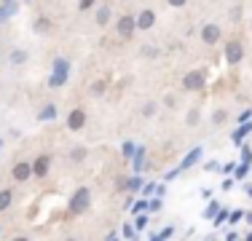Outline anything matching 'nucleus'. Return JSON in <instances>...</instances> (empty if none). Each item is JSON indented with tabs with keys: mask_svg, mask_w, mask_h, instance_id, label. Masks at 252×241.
Segmentation results:
<instances>
[{
	"mask_svg": "<svg viewBox=\"0 0 252 241\" xmlns=\"http://www.w3.org/2000/svg\"><path fill=\"white\" fill-rule=\"evenodd\" d=\"M145 209H148V201H137V204H134V212H137V214H142Z\"/></svg>",
	"mask_w": 252,
	"mask_h": 241,
	"instance_id": "7c9ffc66",
	"label": "nucleus"
},
{
	"mask_svg": "<svg viewBox=\"0 0 252 241\" xmlns=\"http://www.w3.org/2000/svg\"><path fill=\"white\" fill-rule=\"evenodd\" d=\"M16 11V3H5V5H0V22L3 19H8L11 14Z\"/></svg>",
	"mask_w": 252,
	"mask_h": 241,
	"instance_id": "f3484780",
	"label": "nucleus"
},
{
	"mask_svg": "<svg viewBox=\"0 0 252 241\" xmlns=\"http://www.w3.org/2000/svg\"><path fill=\"white\" fill-rule=\"evenodd\" d=\"M204 83H207V78H204L201 70H193L183 78V86L188 89V91H199V89H204Z\"/></svg>",
	"mask_w": 252,
	"mask_h": 241,
	"instance_id": "20e7f679",
	"label": "nucleus"
},
{
	"mask_svg": "<svg viewBox=\"0 0 252 241\" xmlns=\"http://www.w3.org/2000/svg\"><path fill=\"white\" fill-rule=\"evenodd\" d=\"M67 78H70V62H67V59H62V57H57V59H54V72L49 78V86L59 89V86L67 83Z\"/></svg>",
	"mask_w": 252,
	"mask_h": 241,
	"instance_id": "f03ea898",
	"label": "nucleus"
},
{
	"mask_svg": "<svg viewBox=\"0 0 252 241\" xmlns=\"http://www.w3.org/2000/svg\"><path fill=\"white\" fill-rule=\"evenodd\" d=\"M220 35H223V32H220L218 24H204V27H201V40H204V43H209V46L218 43Z\"/></svg>",
	"mask_w": 252,
	"mask_h": 241,
	"instance_id": "423d86ee",
	"label": "nucleus"
},
{
	"mask_svg": "<svg viewBox=\"0 0 252 241\" xmlns=\"http://www.w3.org/2000/svg\"><path fill=\"white\" fill-rule=\"evenodd\" d=\"M199 158H201V148H193V150H190V153L183 158V164H180V172H183V169H190Z\"/></svg>",
	"mask_w": 252,
	"mask_h": 241,
	"instance_id": "9b49d317",
	"label": "nucleus"
},
{
	"mask_svg": "<svg viewBox=\"0 0 252 241\" xmlns=\"http://www.w3.org/2000/svg\"><path fill=\"white\" fill-rule=\"evenodd\" d=\"M11 62H14V64H25L27 62V51H22V48L11 51Z\"/></svg>",
	"mask_w": 252,
	"mask_h": 241,
	"instance_id": "dca6fc26",
	"label": "nucleus"
},
{
	"mask_svg": "<svg viewBox=\"0 0 252 241\" xmlns=\"http://www.w3.org/2000/svg\"><path fill=\"white\" fill-rule=\"evenodd\" d=\"M49 164H51L49 155H38V158L32 161V174L35 177H46V174H49Z\"/></svg>",
	"mask_w": 252,
	"mask_h": 241,
	"instance_id": "6e6552de",
	"label": "nucleus"
},
{
	"mask_svg": "<svg viewBox=\"0 0 252 241\" xmlns=\"http://www.w3.org/2000/svg\"><path fill=\"white\" fill-rule=\"evenodd\" d=\"M11 201H14V190L3 188V190H0V212H5V209L11 207Z\"/></svg>",
	"mask_w": 252,
	"mask_h": 241,
	"instance_id": "f8f14e48",
	"label": "nucleus"
},
{
	"mask_svg": "<svg viewBox=\"0 0 252 241\" xmlns=\"http://www.w3.org/2000/svg\"><path fill=\"white\" fill-rule=\"evenodd\" d=\"M153 24H156L153 11H140V14H137V30H151Z\"/></svg>",
	"mask_w": 252,
	"mask_h": 241,
	"instance_id": "9d476101",
	"label": "nucleus"
},
{
	"mask_svg": "<svg viewBox=\"0 0 252 241\" xmlns=\"http://www.w3.org/2000/svg\"><path fill=\"white\" fill-rule=\"evenodd\" d=\"M54 116H57V107H54V105H46L43 110H40V116H38V118H40V120H51Z\"/></svg>",
	"mask_w": 252,
	"mask_h": 241,
	"instance_id": "a211bd4d",
	"label": "nucleus"
},
{
	"mask_svg": "<svg viewBox=\"0 0 252 241\" xmlns=\"http://www.w3.org/2000/svg\"><path fill=\"white\" fill-rule=\"evenodd\" d=\"M126 188H129V190H140V188H142V180H140V177L126 180Z\"/></svg>",
	"mask_w": 252,
	"mask_h": 241,
	"instance_id": "aec40b11",
	"label": "nucleus"
},
{
	"mask_svg": "<svg viewBox=\"0 0 252 241\" xmlns=\"http://www.w3.org/2000/svg\"><path fill=\"white\" fill-rule=\"evenodd\" d=\"M244 241H252V233H247V239H244Z\"/></svg>",
	"mask_w": 252,
	"mask_h": 241,
	"instance_id": "09e8293b",
	"label": "nucleus"
},
{
	"mask_svg": "<svg viewBox=\"0 0 252 241\" xmlns=\"http://www.w3.org/2000/svg\"><path fill=\"white\" fill-rule=\"evenodd\" d=\"M78 5H81V11H89V8H92V5H94V0H81V3H78Z\"/></svg>",
	"mask_w": 252,
	"mask_h": 241,
	"instance_id": "c9c22d12",
	"label": "nucleus"
},
{
	"mask_svg": "<svg viewBox=\"0 0 252 241\" xmlns=\"http://www.w3.org/2000/svg\"><path fill=\"white\" fill-rule=\"evenodd\" d=\"M131 169H134V172H142V169H145V148H137V153H134V164H131Z\"/></svg>",
	"mask_w": 252,
	"mask_h": 241,
	"instance_id": "4468645a",
	"label": "nucleus"
},
{
	"mask_svg": "<svg viewBox=\"0 0 252 241\" xmlns=\"http://www.w3.org/2000/svg\"><path fill=\"white\" fill-rule=\"evenodd\" d=\"M67 241H75V239H67Z\"/></svg>",
	"mask_w": 252,
	"mask_h": 241,
	"instance_id": "3c124183",
	"label": "nucleus"
},
{
	"mask_svg": "<svg viewBox=\"0 0 252 241\" xmlns=\"http://www.w3.org/2000/svg\"><path fill=\"white\" fill-rule=\"evenodd\" d=\"M0 148H3V140H0Z\"/></svg>",
	"mask_w": 252,
	"mask_h": 241,
	"instance_id": "8fccbe9b",
	"label": "nucleus"
},
{
	"mask_svg": "<svg viewBox=\"0 0 252 241\" xmlns=\"http://www.w3.org/2000/svg\"><path fill=\"white\" fill-rule=\"evenodd\" d=\"M242 217H244V212H242V209H236L233 214H228V220H231V225H233V222H239Z\"/></svg>",
	"mask_w": 252,
	"mask_h": 241,
	"instance_id": "cd10ccee",
	"label": "nucleus"
},
{
	"mask_svg": "<svg viewBox=\"0 0 252 241\" xmlns=\"http://www.w3.org/2000/svg\"><path fill=\"white\" fill-rule=\"evenodd\" d=\"M242 164H247V166L252 164V150H250V148L242 150Z\"/></svg>",
	"mask_w": 252,
	"mask_h": 241,
	"instance_id": "a878e982",
	"label": "nucleus"
},
{
	"mask_svg": "<svg viewBox=\"0 0 252 241\" xmlns=\"http://www.w3.org/2000/svg\"><path fill=\"white\" fill-rule=\"evenodd\" d=\"M161 209V198H151L148 201V212H158Z\"/></svg>",
	"mask_w": 252,
	"mask_h": 241,
	"instance_id": "393cba45",
	"label": "nucleus"
},
{
	"mask_svg": "<svg viewBox=\"0 0 252 241\" xmlns=\"http://www.w3.org/2000/svg\"><path fill=\"white\" fill-rule=\"evenodd\" d=\"M151 241H164V239H161V236H151Z\"/></svg>",
	"mask_w": 252,
	"mask_h": 241,
	"instance_id": "de8ad7c7",
	"label": "nucleus"
},
{
	"mask_svg": "<svg viewBox=\"0 0 252 241\" xmlns=\"http://www.w3.org/2000/svg\"><path fill=\"white\" fill-rule=\"evenodd\" d=\"M11 241H30V239H27V236H14Z\"/></svg>",
	"mask_w": 252,
	"mask_h": 241,
	"instance_id": "c03bdc74",
	"label": "nucleus"
},
{
	"mask_svg": "<svg viewBox=\"0 0 252 241\" xmlns=\"http://www.w3.org/2000/svg\"><path fill=\"white\" fill-rule=\"evenodd\" d=\"M35 30H49V22H46V19H38V22H35Z\"/></svg>",
	"mask_w": 252,
	"mask_h": 241,
	"instance_id": "e433bc0d",
	"label": "nucleus"
},
{
	"mask_svg": "<svg viewBox=\"0 0 252 241\" xmlns=\"http://www.w3.org/2000/svg\"><path fill=\"white\" fill-rule=\"evenodd\" d=\"M228 217V212H218V217H215V225H220V222H223Z\"/></svg>",
	"mask_w": 252,
	"mask_h": 241,
	"instance_id": "58836bf2",
	"label": "nucleus"
},
{
	"mask_svg": "<svg viewBox=\"0 0 252 241\" xmlns=\"http://www.w3.org/2000/svg\"><path fill=\"white\" fill-rule=\"evenodd\" d=\"M30 177H32V164L19 161V164L14 166V180H16V182H27Z\"/></svg>",
	"mask_w": 252,
	"mask_h": 241,
	"instance_id": "0eeeda50",
	"label": "nucleus"
},
{
	"mask_svg": "<svg viewBox=\"0 0 252 241\" xmlns=\"http://www.w3.org/2000/svg\"><path fill=\"white\" fill-rule=\"evenodd\" d=\"M134 153H137L134 142H124V155H126V158H134Z\"/></svg>",
	"mask_w": 252,
	"mask_h": 241,
	"instance_id": "5701e85b",
	"label": "nucleus"
},
{
	"mask_svg": "<svg viewBox=\"0 0 252 241\" xmlns=\"http://www.w3.org/2000/svg\"><path fill=\"white\" fill-rule=\"evenodd\" d=\"M166 3H169V5H172V8H183V5H185V3H188V0H166Z\"/></svg>",
	"mask_w": 252,
	"mask_h": 241,
	"instance_id": "72a5a7b5",
	"label": "nucleus"
},
{
	"mask_svg": "<svg viewBox=\"0 0 252 241\" xmlns=\"http://www.w3.org/2000/svg\"><path fill=\"white\" fill-rule=\"evenodd\" d=\"M244 190H247V196H252V185H247V188H244Z\"/></svg>",
	"mask_w": 252,
	"mask_h": 241,
	"instance_id": "49530a36",
	"label": "nucleus"
},
{
	"mask_svg": "<svg viewBox=\"0 0 252 241\" xmlns=\"http://www.w3.org/2000/svg\"><path fill=\"white\" fill-rule=\"evenodd\" d=\"M177 174H180V166H177V169H172V172H166V180H175Z\"/></svg>",
	"mask_w": 252,
	"mask_h": 241,
	"instance_id": "a19ab883",
	"label": "nucleus"
},
{
	"mask_svg": "<svg viewBox=\"0 0 252 241\" xmlns=\"http://www.w3.org/2000/svg\"><path fill=\"white\" fill-rule=\"evenodd\" d=\"M218 212H220V204H218V201H212L207 209H204V217H215Z\"/></svg>",
	"mask_w": 252,
	"mask_h": 241,
	"instance_id": "6ab92c4d",
	"label": "nucleus"
},
{
	"mask_svg": "<svg viewBox=\"0 0 252 241\" xmlns=\"http://www.w3.org/2000/svg\"><path fill=\"white\" fill-rule=\"evenodd\" d=\"M110 19H113V11L107 8V5H102V8L97 11V24H99V27H105V24L110 22Z\"/></svg>",
	"mask_w": 252,
	"mask_h": 241,
	"instance_id": "2eb2a0df",
	"label": "nucleus"
},
{
	"mask_svg": "<svg viewBox=\"0 0 252 241\" xmlns=\"http://www.w3.org/2000/svg\"><path fill=\"white\" fill-rule=\"evenodd\" d=\"M250 131H252V120H250V123H242L236 131H233V142H236V145H242V140L250 134Z\"/></svg>",
	"mask_w": 252,
	"mask_h": 241,
	"instance_id": "ddd939ff",
	"label": "nucleus"
},
{
	"mask_svg": "<svg viewBox=\"0 0 252 241\" xmlns=\"http://www.w3.org/2000/svg\"><path fill=\"white\" fill-rule=\"evenodd\" d=\"M247 172H250V166H247V164H239V166H236V172H233V177L242 180V177H247Z\"/></svg>",
	"mask_w": 252,
	"mask_h": 241,
	"instance_id": "4be33fe9",
	"label": "nucleus"
},
{
	"mask_svg": "<svg viewBox=\"0 0 252 241\" xmlns=\"http://www.w3.org/2000/svg\"><path fill=\"white\" fill-rule=\"evenodd\" d=\"M148 225V217L145 214H140V217H137V228H140V231H142V228H145Z\"/></svg>",
	"mask_w": 252,
	"mask_h": 241,
	"instance_id": "f704fd0d",
	"label": "nucleus"
},
{
	"mask_svg": "<svg viewBox=\"0 0 252 241\" xmlns=\"http://www.w3.org/2000/svg\"><path fill=\"white\" fill-rule=\"evenodd\" d=\"M70 158H73V161H83V158H86V150H83V148H75L73 153H70Z\"/></svg>",
	"mask_w": 252,
	"mask_h": 241,
	"instance_id": "b1692460",
	"label": "nucleus"
},
{
	"mask_svg": "<svg viewBox=\"0 0 252 241\" xmlns=\"http://www.w3.org/2000/svg\"><path fill=\"white\" fill-rule=\"evenodd\" d=\"M225 118H228V110H215V116H212V120H215V123H225Z\"/></svg>",
	"mask_w": 252,
	"mask_h": 241,
	"instance_id": "412c9836",
	"label": "nucleus"
},
{
	"mask_svg": "<svg viewBox=\"0 0 252 241\" xmlns=\"http://www.w3.org/2000/svg\"><path fill=\"white\" fill-rule=\"evenodd\" d=\"M153 190H156V188H153V182H148V185H145V188H142V193H145V196H151V193H153Z\"/></svg>",
	"mask_w": 252,
	"mask_h": 241,
	"instance_id": "79ce46f5",
	"label": "nucleus"
},
{
	"mask_svg": "<svg viewBox=\"0 0 252 241\" xmlns=\"http://www.w3.org/2000/svg\"><path fill=\"white\" fill-rule=\"evenodd\" d=\"M137 30V16L134 14H124L121 19H118V35L121 38H131Z\"/></svg>",
	"mask_w": 252,
	"mask_h": 241,
	"instance_id": "7ed1b4c3",
	"label": "nucleus"
},
{
	"mask_svg": "<svg viewBox=\"0 0 252 241\" xmlns=\"http://www.w3.org/2000/svg\"><path fill=\"white\" fill-rule=\"evenodd\" d=\"M92 91H94V94H102V91H105V81H97V83L92 86Z\"/></svg>",
	"mask_w": 252,
	"mask_h": 241,
	"instance_id": "2f4dec72",
	"label": "nucleus"
},
{
	"mask_svg": "<svg viewBox=\"0 0 252 241\" xmlns=\"http://www.w3.org/2000/svg\"><path fill=\"white\" fill-rule=\"evenodd\" d=\"M89 207H92V190L83 185V188H78L73 196H70L67 209H70V214H83V212H89Z\"/></svg>",
	"mask_w": 252,
	"mask_h": 241,
	"instance_id": "f257e3e1",
	"label": "nucleus"
},
{
	"mask_svg": "<svg viewBox=\"0 0 252 241\" xmlns=\"http://www.w3.org/2000/svg\"><path fill=\"white\" fill-rule=\"evenodd\" d=\"M83 123H86V113H83L81 107H78V110H73V113L67 116V126H70L73 131H81Z\"/></svg>",
	"mask_w": 252,
	"mask_h": 241,
	"instance_id": "1a4fd4ad",
	"label": "nucleus"
},
{
	"mask_svg": "<svg viewBox=\"0 0 252 241\" xmlns=\"http://www.w3.org/2000/svg\"><path fill=\"white\" fill-rule=\"evenodd\" d=\"M110 241H113V239H110Z\"/></svg>",
	"mask_w": 252,
	"mask_h": 241,
	"instance_id": "603ef678",
	"label": "nucleus"
},
{
	"mask_svg": "<svg viewBox=\"0 0 252 241\" xmlns=\"http://www.w3.org/2000/svg\"><path fill=\"white\" fill-rule=\"evenodd\" d=\"M244 220H247L250 225H252V212H247V214H244Z\"/></svg>",
	"mask_w": 252,
	"mask_h": 241,
	"instance_id": "a18cd8bd",
	"label": "nucleus"
},
{
	"mask_svg": "<svg viewBox=\"0 0 252 241\" xmlns=\"http://www.w3.org/2000/svg\"><path fill=\"white\" fill-rule=\"evenodd\" d=\"M124 236H126V239H129V241H131V239H134V231H131V225H126V228H124Z\"/></svg>",
	"mask_w": 252,
	"mask_h": 241,
	"instance_id": "4c0bfd02",
	"label": "nucleus"
},
{
	"mask_svg": "<svg viewBox=\"0 0 252 241\" xmlns=\"http://www.w3.org/2000/svg\"><path fill=\"white\" fill-rule=\"evenodd\" d=\"M142 113H145V116H153V113H156V105H153V102H148V105L142 107Z\"/></svg>",
	"mask_w": 252,
	"mask_h": 241,
	"instance_id": "473e14b6",
	"label": "nucleus"
},
{
	"mask_svg": "<svg viewBox=\"0 0 252 241\" xmlns=\"http://www.w3.org/2000/svg\"><path fill=\"white\" fill-rule=\"evenodd\" d=\"M225 59H228L231 64L242 62V59H244V46H242V40H231V43L225 46Z\"/></svg>",
	"mask_w": 252,
	"mask_h": 241,
	"instance_id": "39448f33",
	"label": "nucleus"
},
{
	"mask_svg": "<svg viewBox=\"0 0 252 241\" xmlns=\"http://www.w3.org/2000/svg\"><path fill=\"white\" fill-rule=\"evenodd\" d=\"M188 123H190V126L199 123V110H190V113H188Z\"/></svg>",
	"mask_w": 252,
	"mask_h": 241,
	"instance_id": "bb28decb",
	"label": "nucleus"
},
{
	"mask_svg": "<svg viewBox=\"0 0 252 241\" xmlns=\"http://www.w3.org/2000/svg\"><path fill=\"white\" fill-rule=\"evenodd\" d=\"M172 236H175V228H172V225H166V228H164V233H161V239L166 241V239H172Z\"/></svg>",
	"mask_w": 252,
	"mask_h": 241,
	"instance_id": "c756f323",
	"label": "nucleus"
},
{
	"mask_svg": "<svg viewBox=\"0 0 252 241\" xmlns=\"http://www.w3.org/2000/svg\"><path fill=\"white\" fill-rule=\"evenodd\" d=\"M223 172H225V174H231V172H236V166H233V164H225V166H223Z\"/></svg>",
	"mask_w": 252,
	"mask_h": 241,
	"instance_id": "37998d69",
	"label": "nucleus"
},
{
	"mask_svg": "<svg viewBox=\"0 0 252 241\" xmlns=\"http://www.w3.org/2000/svg\"><path fill=\"white\" fill-rule=\"evenodd\" d=\"M250 118H252V110H244L242 116H239V120H236V123H250Z\"/></svg>",
	"mask_w": 252,
	"mask_h": 241,
	"instance_id": "c85d7f7f",
	"label": "nucleus"
},
{
	"mask_svg": "<svg viewBox=\"0 0 252 241\" xmlns=\"http://www.w3.org/2000/svg\"><path fill=\"white\" fill-rule=\"evenodd\" d=\"M218 169H220L218 161H209V164H207V172H218Z\"/></svg>",
	"mask_w": 252,
	"mask_h": 241,
	"instance_id": "ea45409f",
	"label": "nucleus"
}]
</instances>
